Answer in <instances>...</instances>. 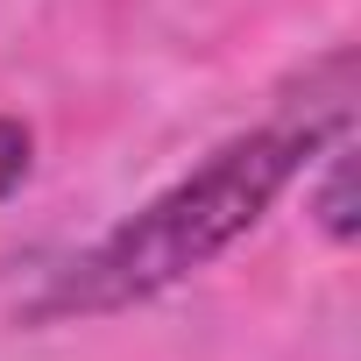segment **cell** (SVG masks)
I'll use <instances>...</instances> for the list:
<instances>
[{"instance_id":"cell-1","label":"cell","mask_w":361,"mask_h":361,"mask_svg":"<svg viewBox=\"0 0 361 361\" xmlns=\"http://www.w3.org/2000/svg\"><path fill=\"white\" fill-rule=\"evenodd\" d=\"M319 149V128H255L241 142H227L206 170H192L185 185H170L149 213H135L128 227H114L85 262H71L57 276V290L36 312H121L135 298L170 290L177 276L206 269L213 255H227L305 170V156Z\"/></svg>"},{"instance_id":"cell-2","label":"cell","mask_w":361,"mask_h":361,"mask_svg":"<svg viewBox=\"0 0 361 361\" xmlns=\"http://www.w3.org/2000/svg\"><path fill=\"white\" fill-rule=\"evenodd\" d=\"M312 213H319V234H326V241H354L361 206H354V156H347V142H333V149H326V177H319Z\"/></svg>"},{"instance_id":"cell-3","label":"cell","mask_w":361,"mask_h":361,"mask_svg":"<svg viewBox=\"0 0 361 361\" xmlns=\"http://www.w3.org/2000/svg\"><path fill=\"white\" fill-rule=\"evenodd\" d=\"M29 149H36V142H29V128L0 114V199H8L22 177H29Z\"/></svg>"}]
</instances>
